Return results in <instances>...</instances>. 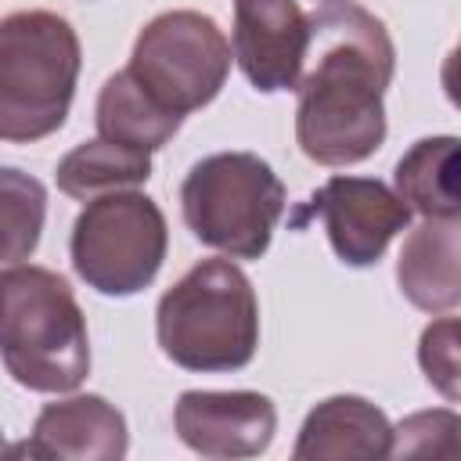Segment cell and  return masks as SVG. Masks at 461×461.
Here are the masks:
<instances>
[{
  "instance_id": "cell-1",
  "label": "cell",
  "mask_w": 461,
  "mask_h": 461,
  "mask_svg": "<svg viewBox=\"0 0 461 461\" xmlns=\"http://www.w3.org/2000/svg\"><path fill=\"white\" fill-rule=\"evenodd\" d=\"M310 36L295 83V144L317 166H357L385 140V86L396 47L378 14L328 0L306 14Z\"/></svg>"
},
{
  "instance_id": "cell-2",
  "label": "cell",
  "mask_w": 461,
  "mask_h": 461,
  "mask_svg": "<svg viewBox=\"0 0 461 461\" xmlns=\"http://www.w3.org/2000/svg\"><path fill=\"white\" fill-rule=\"evenodd\" d=\"M0 360L32 393H72L90 375L86 317L68 281L47 267L0 270Z\"/></svg>"
},
{
  "instance_id": "cell-3",
  "label": "cell",
  "mask_w": 461,
  "mask_h": 461,
  "mask_svg": "<svg viewBox=\"0 0 461 461\" xmlns=\"http://www.w3.org/2000/svg\"><path fill=\"white\" fill-rule=\"evenodd\" d=\"M155 339L184 371H241L259 349V303L249 274L230 259H202L155 306Z\"/></svg>"
},
{
  "instance_id": "cell-4",
  "label": "cell",
  "mask_w": 461,
  "mask_h": 461,
  "mask_svg": "<svg viewBox=\"0 0 461 461\" xmlns=\"http://www.w3.org/2000/svg\"><path fill=\"white\" fill-rule=\"evenodd\" d=\"M83 50L68 18L11 11L0 18V140L32 144L68 119Z\"/></svg>"
},
{
  "instance_id": "cell-5",
  "label": "cell",
  "mask_w": 461,
  "mask_h": 461,
  "mask_svg": "<svg viewBox=\"0 0 461 461\" xmlns=\"http://www.w3.org/2000/svg\"><path fill=\"white\" fill-rule=\"evenodd\" d=\"M288 191L256 151H216L198 158L180 184L187 230L230 259H259L270 249Z\"/></svg>"
},
{
  "instance_id": "cell-6",
  "label": "cell",
  "mask_w": 461,
  "mask_h": 461,
  "mask_svg": "<svg viewBox=\"0 0 461 461\" xmlns=\"http://www.w3.org/2000/svg\"><path fill=\"white\" fill-rule=\"evenodd\" d=\"M166 249V216L155 198L137 187L90 198L79 209L68 238L76 274L86 281V288L112 299L144 292L158 277Z\"/></svg>"
},
{
  "instance_id": "cell-7",
  "label": "cell",
  "mask_w": 461,
  "mask_h": 461,
  "mask_svg": "<svg viewBox=\"0 0 461 461\" xmlns=\"http://www.w3.org/2000/svg\"><path fill=\"white\" fill-rule=\"evenodd\" d=\"M230 40L202 11H162L133 40L126 72L173 115L205 108L227 83Z\"/></svg>"
},
{
  "instance_id": "cell-8",
  "label": "cell",
  "mask_w": 461,
  "mask_h": 461,
  "mask_svg": "<svg viewBox=\"0 0 461 461\" xmlns=\"http://www.w3.org/2000/svg\"><path fill=\"white\" fill-rule=\"evenodd\" d=\"M310 216H321L331 252L353 270L375 267L389 241L411 227L407 202L375 176H328L295 223Z\"/></svg>"
},
{
  "instance_id": "cell-9",
  "label": "cell",
  "mask_w": 461,
  "mask_h": 461,
  "mask_svg": "<svg viewBox=\"0 0 461 461\" xmlns=\"http://www.w3.org/2000/svg\"><path fill=\"white\" fill-rule=\"evenodd\" d=\"M173 429L180 443L212 461L259 457L277 432V407L252 389H187L176 396Z\"/></svg>"
},
{
  "instance_id": "cell-10",
  "label": "cell",
  "mask_w": 461,
  "mask_h": 461,
  "mask_svg": "<svg viewBox=\"0 0 461 461\" xmlns=\"http://www.w3.org/2000/svg\"><path fill=\"white\" fill-rule=\"evenodd\" d=\"M306 36L310 25L299 0H234L230 54L259 94L295 90Z\"/></svg>"
},
{
  "instance_id": "cell-11",
  "label": "cell",
  "mask_w": 461,
  "mask_h": 461,
  "mask_svg": "<svg viewBox=\"0 0 461 461\" xmlns=\"http://www.w3.org/2000/svg\"><path fill=\"white\" fill-rule=\"evenodd\" d=\"M130 450L126 418L97 393H76L47 403L36 414L32 436L7 454L72 457V461H119Z\"/></svg>"
},
{
  "instance_id": "cell-12",
  "label": "cell",
  "mask_w": 461,
  "mask_h": 461,
  "mask_svg": "<svg viewBox=\"0 0 461 461\" xmlns=\"http://www.w3.org/2000/svg\"><path fill=\"white\" fill-rule=\"evenodd\" d=\"M461 223L457 216L421 220L400 249L396 285L425 313H454L461 303Z\"/></svg>"
},
{
  "instance_id": "cell-13",
  "label": "cell",
  "mask_w": 461,
  "mask_h": 461,
  "mask_svg": "<svg viewBox=\"0 0 461 461\" xmlns=\"http://www.w3.org/2000/svg\"><path fill=\"white\" fill-rule=\"evenodd\" d=\"M393 425L382 407L364 396L339 393L321 400L292 447L295 461H331V457H389Z\"/></svg>"
},
{
  "instance_id": "cell-14",
  "label": "cell",
  "mask_w": 461,
  "mask_h": 461,
  "mask_svg": "<svg viewBox=\"0 0 461 461\" xmlns=\"http://www.w3.org/2000/svg\"><path fill=\"white\" fill-rule=\"evenodd\" d=\"M97 133L104 140L126 144V148H140V151H158L166 148V140L180 130V115L166 112L126 68L108 76L101 94H97Z\"/></svg>"
},
{
  "instance_id": "cell-15",
  "label": "cell",
  "mask_w": 461,
  "mask_h": 461,
  "mask_svg": "<svg viewBox=\"0 0 461 461\" xmlns=\"http://www.w3.org/2000/svg\"><path fill=\"white\" fill-rule=\"evenodd\" d=\"M396 194L411 212L429 216H457V137H421L396 162Z\"/></svg>"
},
{
  "instance_id": "cell-16",
  "label": "cell",
  "mask_w": 461,
  "mask_h": 461,
  "mask_svg": "<svg viewBox=\"0 0 461 461\" xmlns=\"http://www.w3.org/2000/svg\"><path fill=\"white\" fill-rule=\"evenodd\" d=\"M151 176V151L140 148H126L115 140H86L76 144L54 169L58 191H65L68 198L90 202L97 194L108 191H126V187H140Z\"/></svg>"
},
{
  "instance_id": "cell-17",
  "label": "cell",
  "mask_w": 461,
  "mask_h": 461,
  "mask_svg": "<svg viewBox=\"0 0 461 461\" xmlns=\"http://www.w3.org/2000/svg\"><path fill=\"white\" fill-rule=\"evenodd\" d=\"M47 187L18 166H0V263H25L43 234Z\"/></svg>"
},
{
  "instance_id": "cell-18",
  "label": "cell",
  "mask_w": 461,
  "mask_h": 461,
  "mask_svg": "<svg viewBox=\"0 0 461 461\" xmlns=\"http://www.w3.org/2000/svg\"><path fill=\"white\" fill-rule=\"evenodd\" d=\"M418 364L429 378V385H436L450 403L461 396V367H457V317L443 313L439 321H432L421 331L418 342Z\"/></svg>"
},
{
  "instance_id": "cell-19",
  "label": "cell",
  "mask_w": 461,
  "mask_h": 461,
  "mask_svg": "<svg viewBox=\"0 0 461 461\" xmlns=\"http://www.w3.org/2000/svg\"><path fill=\"white\" fill-rule=\"evenodd\" d=\"M457 414L450 407L443 411H418L403 418L393 429V447L389 457H411V454H454V436H457Z\"/></svg>"
},
{
  "instance_id": "cell-20",
  "label": "cell",
  "mask_w": 461,
  "mask_h": 461,
  "mask_svg": "<svg viewBox=\"0 0 461 461\" xmlns=\"http://www.w3.org/2000/svg\"><path fill=\"white\" fill-rule=\"evenodd\" d=\"M7 454V443H4V432H0V457Z\"/></svg>"
},
{
  "instance_id": "cell-21",
  "label": "cell",
  "mask_w": 461,
  "mask_h": 461,
  "mask_svg": "<svg viewBox=\"0 0 461 461\" xmlns=\"http://www.w3.org/2000/svg\"><path fill=\"white\" fill-rule=\"evenodd\" d=\"M324 4H328V0H324Z\"/></svg>"
}]
</instances>
